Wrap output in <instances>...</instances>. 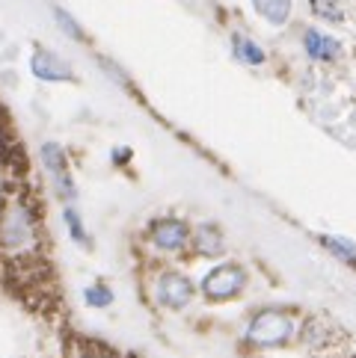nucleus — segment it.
Returning <instances> with one entry per match:
<instances>
[{
    "instance_id": "obj_1",
    "label": "nucleus",
    "mask_w": 356,
    "mask_h": 358,
    "mask_svg": "<svg viewBox=\"0 0 356 358\" xmlns=\"http://www.w3.org/2000/svg\"><path fill=\"white\" fill-rule=\"evenodd\" d=\"M39 243V222L30 204L9 199L0 210V249L6 255H27Z\"/></svg>"
},
{
    "instance_id": "obj_2",
    "label": "nucleus",
    "mask_w": 356,
    "mask_h": 358,
    "mask_svg": "<svg viewBox=\"0 0 356 358\" xmlns=\"http://www.w3.org/2000/svg\"><path fill=\"white\" fill-rule=\"evenodd\" d=\"M294 335V320L282 311H261L247 326V341L256 347H282Z\"/></svg>"
},
{
    "instance_id": "obj_3",
    "label": "nucleus",
    "mask_w": 356,
    "mask_h": 358,
    "mask_svg": "<svg viewBox=\"0 0 356 358\" xmlns=\"http://www.w3.org/2000/svg\"><path fill=\"white\" fill-rule=\"evenodd\" d=\"M244 287H247V273H244V266H238V264H220L202 278V293L214 302L235 299Z\"/></svg>"
},
{
    "instance_id": "obj_4",
    "label": "nucleus",
    "mask_w": 356,
    "mask_h": 358,
    "mask_svg": "<svg viewBox=\"0 0 356 358\" xmlns=\"http://www.w3.org/2000/svg\"><path fill=\"white\" fill-rule=\"evenodd\" d=\"M42 160H45V169H48V175H50V184H54L57 196L66 201V204H71V199L78 196V189H74V178H71V172H69L66 155L60 151V145L48 143V145L42 148Z\"/></svg>"
},
{
    "instance_id": "obj_5",
    "label": "nucleus",
    "mask_w": 356,
    "mask_h": 358,
    "mask_svg": "<svg viewBox=\"0 0 356 358\" xmlns=\"http://www.w3.org/2000/svg\"><path fill=\"white\" fill-rule=\"evenodd\" d=\"M155 296L163 308L182 311L184 305L193 299V285H190V278H184L182 273H163L155 285Z\"/></svg>"
},
{
    "instance_id": "obj_6",
    "label": "nucleus",
    "mask_w": 356,
    "mask_h": 358,
    "mask_svg": "<svg viewBox=\"0 0 356 358\" xmlns=\"http://www.w3.org/2000/svg\"><path fill=\"white\" fill-rule=\"evenodd\" d=\"M149 240L163 252H178V249L187 246L190 228L182 220H155L149 228Z\"/></svg>"
},
{
    "instance_id": "obj_7",
    "label": "nucleus",
    "mask_w": 356,
    "mask_h": 358,
    "mask_svg": "<svg viewBox=\"0 0 356 358\" xmlns=\"http://www.w3.org/2000/svg\"><path fill=\"white\" fill-rule=\"evenodd\" d=\"M30 71H33L39 80H45V83H66V80L74 78L66 62H62L57 54H50V50H42V48L33 54Z\"/></svg>"
},
{
    "instance_id": "obj_8",
    "label": "nucleus",
    "mask_w": 356,
    "mask_h": 358,
    "mask_svg": "<svg viewBox=\"0 0 356 358\" xmlns=\"http://www.w3.org/2000/svg\"><path fill=\"white\" fill-rule=\"evenodd\" d=\"M303 48H306V54L317 62H329V59H338L341 57V45L333 39V36H327L321 30H306L303 33Z\"/></svg>"
},
{
    "instance_id": "obj_9",
    "label": "nucleus",
    "mask_w": 356,
    "mask_h": 358,
    "mask_svg": "<svg viewBox=\"0 0 356 358\" xmlns=\"http://www.w3.org/2000/svg\"><path fill=\"white\" fill-rule=\"evenodd\" d=\"M256 12L273 27H282V24L291 18V0H252Z\"/></svg>"
},
{
    "instance_id": "obj_10",
    "label": "nucleus",
    "mask_w": 356,
    "mask_h": 358,
    "mask_svg": "<svg viewBox=\"0 0 356 358\" xmlns=\"http://www.w3.org/2000/svg\"><path fill=\"white\" fill-rule=\"evenodd\" d=\"M193 243H196V249L202 252V255H208V258H217V255H223V234L217 231L214 225H199L196 228V234H193Z\"/></svg>"
},
{
    "instance_id": "obj_11",
    "label": "nucleus",
    "mask_w": 356,
    "mask_h": 358,
    "mask_svg": "<svg viewBox=\"0 0 356 358\" xmlns=\"http://www.w3.org/2000/svg\"><path fill=\"white\" fill-rule=\"evenodd\" d=\"M232 50H235V57L240 62H247V66H261V62H264V50L256 42H252V39H247V36H235V39H232Z\"/></svg>"
},
{
    "instance_id": "obj_12",
    "label": "nucleus",
    "mask_w": 356,
    "mask_h": 358,
    "mask_svg": "<svg viewBox=\"0 0 356 358\" xmlns=\"http://www.w3.org/2000/svg\"><path fill=\"white\" fill-rule=\"evenodd\" d=\"M83 299H86L89 308H107V305L113 302V293H110L107 285H89L83 290Z\"/></svg>"
},
{
    "instance_id": "obj_13",
    "label": "nucleus",
    "mask_w": 356,
    "mask_h": 358,
    "mask_svg": "<svg viewBox=\"0 0 356 358\" xmlns=\"http://www.w3.org/2000/svg\"><path fill=\"white\" fill-rule=\"evenodd\" d=\"M66 225H69V234L74 243H81V246H89V234H86V228L81 222V213L71 208V204H66Z\"/></svg>"
},
{
    "instance_id": "obj_14",
    "label": "nucleus",
    "mask_w": 356,
    "mask_h": 358,
    "mask_svg": "<svg viewBox=\"0 0 356 358\" xmlns=\"http://www.w3.org/2000/svg\"><path fill=\"white\" fill-rule=\"evenodd\" d=\"M324 246L333 252V255H338L341 261H348V264H356V246L350 240H341V237H324Z\"/></svg>"
},
{
    "instance_id": "obj_15",
    "label": "nucleus",
    "mask_w": 356,
    "mask_h": 358,
    "mask_svg": "<svg viewBox=\"0 0 356 358\" xmlns=\"http://www.w3.org/2000/svg\"><path fill=\"white\" fill-rule=\"evenodd\" d=\"M312 12L317 18H327V21H341L345 18V9H341L338 0H312Z\"/></svg>"
},
{
    "instance_id": "obj_16",
    "label": "nucleus",
    "mask_w": 356,
    "mask_h": 358,
    "mask_svg": "<svg viewBox=\"0 0 356 358\" xmlns=\"http://www.w3.org/2000/svg\"><path fill=\"white\" fill-rule=\"evenodd\" d=\"M54 15H57V21H60V27L66 30L71 39H83V30L78 27V21H71V15H69L66 9H54Z\"/></svg>"
}]
</instances>
